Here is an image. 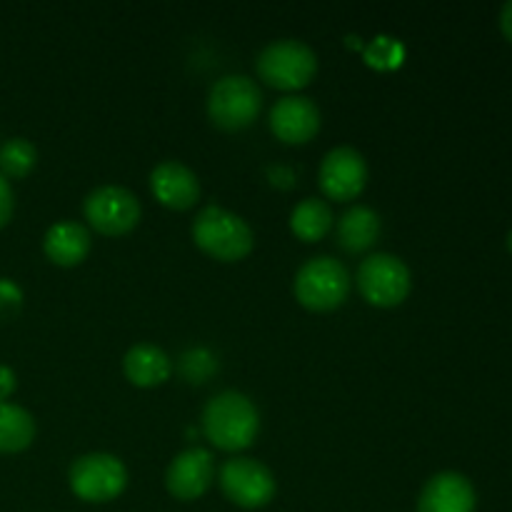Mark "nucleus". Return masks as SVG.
Wrapping results in <instances>:
<instances>
[{
	"instance_id": "obj_1",
	"label": "nucleus",
	"mask_w": 512,
	"mask_h": 512,
	"mask_svg": "<svg viewBox=\"0 0 512 512\" xmlns=\"http://www.w3.org/2000/svg\"><path fill=\"white\" fill-rule=\"evenodd\" d=\"M260 415L253 400L235 390L213 395L203 410V433L210 443L225 453L250 448L258 438Z\"/></svg>"
},
{
	"instance_id": "obj_2",
	"label": "nucleus",
	"mask_w": 512,
	"mask_h": 512,
	"mask_svg": "<svg viewBox=\"0 0 512 512\" xmlns=\"http://www.w3.org/2000/svg\"><path fill=\"white\" fill-rule=\"evenodd\" d=\"M193 240L203 253L215 260H223V263L248 258L255 245L250 225L240 215L218 208V205H208L195 215Z\"/></svg>"
},
{
	"instance_id": "obj_3",
	"label": "nucleus",
	"mask_w": 512,
	"mask_h": 512,
	"mask_svg": "<svg viewBox=\"0 0 512 512\" xmlns=\"http://www.w3.org/2000/svg\"><path fill=\"white\" fill-rule=\"evenodd\" d=\"M350 285L353 280L340 260L330 258V255H318L298 270L293 293L303 308L313 310V313H330L348 300Z\"/></svg>"
},
{
	"instance_id": "obj_4",
	"label": "nucleus",
	"mask_w": 512,
	"mask_h": 512,
	"mask_svg": "<svg viewBox=\"0 0 512 512\" xmlns=\"http://www.w3.org/2000/svg\"><path fill=\"white\" fill-rule=\"evenodd\" d=\"M260 108H263V93L248 75H225L210 88L208 115L215 128L225 133L253 125Z\"/></svg>"
},
{
	"instance_id": "obj_5",
	"label": "nucleus",
	"mask_w": 512,
	"mask_h": 512,
	"mask_svg": "<svg viewBox=\"0 0 512 512\" xmlns=\"http://www.w3.org/2000/svg\"><path fill=\"white\" fill-rule=\"evenodd\" d=\"M258 75L260 80L278 90H300L310 85V80L318 73V58L310 45L303 40H275L263 53L258 55Z\"/></svg>"
},
{
	"instance_id": "obj_6",
	"label": "nucleus",
	"mask_w": 512,
	"mask_h": 512,
	"mask_svg": "<svg viewBox=\"0 0 512 512\" xmlns=\"http://www.w3.org/2000/svg\"><path fill=\"white\" fill-rule=\"evenodd\" d=\"M360 295L375 308H395L403 303L410 293V270L398 255L375 253L360 263L355 275Z\"/></svg>"
},
{
	"instance_id": "obj_7",
	"label": "nucleus",
	"mask_w": 512,
	"mask_h": 512,
	"mask_svg": "<svg viewBox=\"0 0 512 512\" xmlns=\"http://www.w3.org/2000/svg\"><path fill=\"white\" fill-rule=\"evenodd\" d=\"M68 483L85 503H110L128 485V470L115 455L90 453L70 465Z\"/></svg>"
},
{
	"instance_id": "obj_8",
	"label": "nucleus",
	"mask_w": 512,
	"mask_h": 512,
	"mask_svg": "<svg viewBox=\"0 0 512 512\" xmlns=\"http://www.w3.org/2000/svg\"><path fill=\"white\" fill-rule=\"evenodd\" d=\"M85 220L100 235H125L138 225L140 203L130 190L120 185H100L85 198Z\"/></svg>"
},
{
	"instance_id": "obj_9",
	"label": "nucleus",
	"mask_w": 512,
	"mask_h": 512,
	"mask_svg": "<svg viewBox=\"0 0 512 512\" xmlns=\"http://www.w3.org/2000/svg\"><path fill=\"white\" fill-rule=\"evenodd\" d=\"M220 488L238 508L258 510L275 498V475L253 458H233L220 470Z\"/></svg>"
},
{
	"instance_id": "obj_10",
	"label": "nucleus",
	"mask_w": 512,
	"mask_h": 512,
	"mask_svg": "<svg viewBox=\"0 0 512 512\" xmlns=\"http://www.w3.org/2000/svg\"><path fill=\"white\" fill-rule=\"evenodd\" d=\"M318 183L325 198L348 203L365 190L368 183V163L355 148L340 145L323 158L318 170Z\"/></svg>"
},
{
	"instance_id": "obj_11",
	"label": "nucleus",
	"mask_w": 512,
	"mask_h": 512,
	"mask_svg": "<svg viewBox=\"0 0 512 512\" xmlns=\"http://www.w3.org/2000/svg\"><path fill=\"white\" fill-rule=\"evenodd\" d=\"M213 478V455L203 448H190L185 453L175 455L173 463L168 465L165 485H168V493L173 498L195 500L208 493V488L213 485Z\"/></svg>"
},
{
	"instance_id": "obj_12",
	"label": "nucleus",
	"mask_w": 512,
	"mask_h": 512,
	"mask_svg": "<svg viewBox=\"0 0 512 512\" xmlns=\"http://www.w3.org/2000/svg\"><path fill=\"white\" fill-rule=\"evenodd\" d=\"M270 130L275 138L288 145H303L313 140L320 130L318 105L303 95H288L270 110Z\"/></svg>"
},
{
	"instance_id": "obj_13",
	"label": "nucleus",
	"mask_w": 512,
	"mask_h": 512,
	"mask_svg": "<svg viewBox=\"0 0 512 512\" xmlns=\"http://www.w3.org/2000/svg\"><path fill=\"white\" fill-rule=\"evenodd\" d=\"M150 190L155 200L170 210H188L200 200L198 175L178 160H163L150 173Z\"/></svg>"
},
{
	"instance_id": "obj_14",
	"label": "nucleus",
	"mask_w": 512,
	"mask_h": 512,
	"mask_svg": "<svg viewBox=\"0 0 512 512\" xmlns=\"http://www.w3.org/2000/svg\"><path fill=\"white\" fill-rule=\"evenodd\" d=\"M418 512H475V490L465 475L438 473L425 483Z\"/></svg>"
},
{
	"instance_id": "obj_15",
	"label": "nucleus",
	"mask_w": 512,
	"mask_h": 512,
	"mask_svg": "<svg viewBox=\"0 0 512 512\" xmlns=\"http://www.w3.org/2000/svg\"><path fill=\"white\" fill-rule=\"evenodd\" d=\"M43 250L50 263L60 265V268H75L90 253L88 228L75 220H60V223L50 225V230L45 233Z\"/></svg>"
},
{
	"instance_id": "obj_16",
	"label": "nucleus",
	"mask_w": 512,
	"mask_h": 512,
	"mask_svg": "<svg viewBox=\"0 0 512 512\" xmlns=\"http://www.w3.org/2000/svg\"><path fill=\"white\" fill-rule=\"evenodd\" d=\"M125 378L135 385V388H155V385L165 383L173 373L170 358L160 348L150 343L133 345L123 358Z\"/></svg>"
},
{
	"instance_id": "obj_17",
	"label": "nucleus",
	"mask_w": 512,
	"mask_h": 512,
	"mask_svg": "<svg viewBox=\"0 0 512 512\" xmlns=\"http://www.w3.org/2000/svg\"><path fill=\"white\" fill-rule=\"evenodd\" d=\"M380 238V215L368 205H355L338 220V243L345 253H365Z\"/></svg>"
},
{
	"instance_id": "obj_18",
	"label": "nucleus",
	"mask_w": 512,
	"mask_h": 512,
	"mask_svg": "<svg viewBox=\"0 0 512 512\" xmlns=\"http://www.w3.org/2000/svg\"><path fill=\"white\" fill-rule=\"evenodd\" d=\"M290 230L305 243H318L333 230V210L325 200H300L290 213Z\"/></svg>"
},
{
	"instance_id": "obj_19",
	"label": "nucleus",
	"mask_w": 512,
	"mask_h": 512,
	"mask_svg": "<svg viewBox=\"0 0 512 512\" xmlns=\"http://www.w3.org/2000/svg\"><path fill=\"white\" fill-rule=\"evenodd\" d=\"M35 438V420L25 408L0 403V453H23Z\"/></svg>"
},
{
	"instance_id": "obj_20",
	"label": "nucleus",
	"mask_w": 512,
	"mask_h": 512,
	"mask_svg": "<svg viewBox=\"0 0 512 512\" xmlns=\"http://www.w3.org/2000/svg\"><path fill=\"white\" fill-rule=\"evenodd\" d=\"M38 163V150L30 140L25 138H10L8 143L0 148V170H3V178H25L30 175V170Z\"/></svg>"
},
{
	"instance_id": "obj_21",
	"label": "nucleus",
	"mask_w": 512,
	"mask_h": 512,
	"mask_svg": "<svg viewBox=\"0 0 512 512\" xmlns=\"http://www.w3.org/2000/svg\"><path fill=\"white\" fill-rule=\"evenodd\" d=\"M368 58H370V63L378 65V68H390V65H398L400 63V45L393 43V40H388V38L375 40L368 50Z\"/></svg>"
},
{
	"instance_id": "obj_22",
	"label": "nucleus",
	"mask_w": 512,
	"mask_h": 512,
	"mask_svg": "<svg viewBox=\"0 0 512 512\" xmlns=\"http://www.w3.org/2000/svg\"><path fill=\"white\" fill-rule=\"evenodd\" d=\"M13 208H15V198H13V188H10L8 180L0 175V228L10 223L13 218Z\"/></svg>"
},
{
	"instance_id": "obj_23",
	"label": "nucleus",
	"mask_w": 512,
	"mask_h": 512,
	"mask_svg": "<svg viewBox=\"0 0 512 512\" xmlns=\"http://www.w3.org/2000/svg\"><path fill=\"white\" fill-rule=\"evenodd\" d=\"M15 390V373L8 368V365H0V403H5V400L13 395Z\"/></svg>"
},
{
	"instance_id": "obj_24",
	"label": "nucleus",
	"mask_w": 512,
	"mask_h": 512,
	"mask_svg": "<svg viewBox=\"0 0 512 512\" xmlns=\"http://www.w3.org/2000/svg\"><path fill=\"white\" fill-rule=\"evenodd\" d=\"M500 28H503L505 38L512 40V0L505 3L503 10H500Z\"/></svg>"
},
{
	"instance_id": "obj_25",
	"label": "nucleus",
	"mask_w": 512,
	"mask_h": 512,
	"mask_svg": "<svg viewBox=\"0 0 512 512\" xmlns=\"http://www.w3.org/2000/svg\"><path fill=\"white\" fill-rule=\"evenodd\" d=\"M508 248H510V253H512V230H510V235H508Z\"/></svg>"
}]
</instances>
